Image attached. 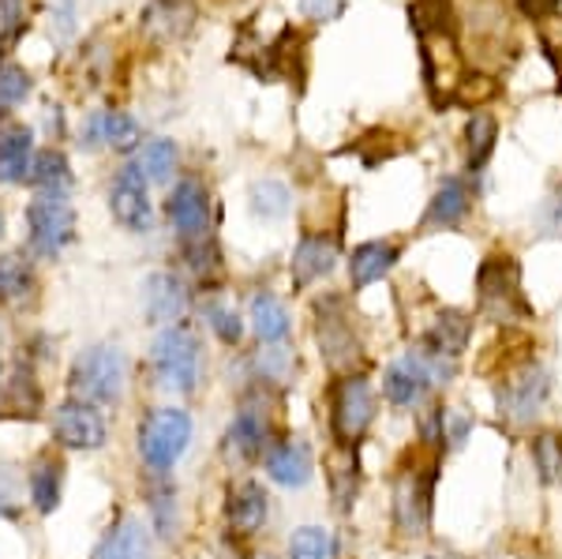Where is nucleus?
<instances>
[{
	"label": "nucleus",
	"instance_id": "f257e3e1",
	"mask_svg": "<svg viewBox=\"0 0 562 559\" xmlns=\"http://www.w3.org/2000/svg\"><path fill=\"white\" fill-rule=\"evenodd\" d=\"M124 383H128V360L116 346H90L76 357L68 372L71 399L90 405H113L121 402Z\"/></svg>",
	"mask_w": 562,
	"mask_h": 559
},
{
	"label": "nucleus",
	"instance_id": "f03ea898",
	"mask_svg": "<svg viewBox=\"0 0 562 559\" xmlns=\"http://www.w3.org/2000/svg\"><path fill=\"white\" fill-rule=\"evenodd\" d=\"M476 301L480 312L498 323L529 320L532 309L521 293V270L514 256H487L476 270Z\"/></svg>",
	"mask_w": 562,
	"mask_h": 559
},
{
	"label": "nucleus",
	"instance_id": "7ed1b4c3",
	"mask_svg": "<svg viewBox=\"0 0 562 559\" xmlns=\"http://www.w3.org/2000/svg\"><path fill=\"white\" fill-rule=\"evenodd\" d=\"M192 444V417L173 405L150 410L139 425V455L154 473H166L177 466V458L184 455Z\"/></svg>",
	"mask_w": 562,
	"mask_h": 559
},
{
	"label": "nucleus",
	"instance_id": "20e7f679",
	"mask_svg": "<svg viewBox=\"0 0 562 559\" xmlns=\"http://www.w3.org/2000/svg\"><path fill=\"white\" fill-rule=\"evenodd\" d=\"M450 372H454V365H447V360L424 354V349H409V354L397 357L394 365L386 368L383 399L390 405H397V410H405V405H420L424 394H428L435 383H447Z\"/></svg>",
	"mask_w": 562,
	"mask_h": 559
},
{
	"label": "nucleus",
	"instance_id": "39448f33",
	"mask_svg": "<svg viewBox=\"0 0 562 559\" xmlns=\"http://www.w3.org/2000/svg\"><path fill=\"white\" fill-rule=\"evenodd\" d=\"M375 421V394L360 372H349L330 387V432L341 447H357Z\"/></svg>",
	"mask_w": 562,
	"mask_h": 559
},
{
	"label": "nucleus",
	"instance_id": "423d86ee",
	"mask_svg": "<svg viewBox=\"0 0 562 559\" xmlns=\"http://www.w3.org/2000/svg\"><path fill=\"white\" fill-rule=\"evenodd\" d=\"M154 376H158L161 387L169 391H195L199 383V342L188 327H166L154 342Z\"/></svg>",
	"mask_w": 562,
	"mask_h": 559
},
{
	"label": "nucleus",
	"instance_id": "0eeeda50",
	"mask_svg": "<svg viewBox=\"0 0 562 559\" xmlns=\"http://www.w3.org/2000/svg\"><path fill=\"white\" fill-rule=\"evenodd\" d=\"M26 237H31V248L38 251L42 259H53L60 248L76 241V211H71L68 195H53V192H38V200H31L26 206Z\"/></svg>",
	"mask_w": 562,
	"mask_h": 559
},
{
	"label": "nucleus",
	"instance_id": "6e6552de",
	"mask_svg": "<svg viewBox=\"0 0 562 559\" xmlns=\"http://www.w3.org/2000/svg\"><path fill=\"white\" fill-rule=\"evenodd\" d=\"M435 481H439V470H435V462L409 466V470L397 477V484H394V526L402 529L405 537L428 534Z\"/></svg>",
	"mask_w": 562,
	"mask_h": 559
},
{
	"label": "nucleus",
	"instance_id": "1a4fd4ad",
	"mask_svg": "<svg viewBox=\"0 0 562 559\" xmlns=\"http://www.w3.org/2000/svg\"><path fill=\"white\" fill-rule=\"evenodd\" d=\"M551 394V376L548 368L525 360L521 368H514L498 387V417H506L510 425H529L532 417L543 410Z\"/></svg>",
	"mask_w": 562,
	"mask_h": 559
},
{
	"label": "nucleus",
	"instance_id": "9d476101",
	"mask_svg": "<svg viewBox=\"0 0 562 559\" xmlns=\"http://www.w3.org/2000/svg\"><path fill=\"white\" fill-rule=\"evenodd\" d=\"M53 439L68 450H102L109 439V425L98 405L68 399L53 410Z\"/></svg>",
	"mask_w": 562,
	"mask_h": 559
},
{
	"label": "nucleus",
	"instance_id": "9b49d317",
	"mask_svg": "<svg viewBox=\"0 0 562 559\" xmlns=\"http://www.w3.org/2000/svg\"><path fill=\"white\" fill-rule=\"evenodd\" d=\"M166 211H169V222H173V230L180 233L184 245L211 237V195H206V188L199 185V180H192V177L177 180L173 192H169Z\"/></svg>",
	"mask_w": 562,
	"mask_h": 559
},
{
	"label": "nucleus",
	"instance_id": "f8f14e48",
	"mask_svg": "<svg viewBox=\"0 0 562 559\" xmlns=\"http://www.w3.org/2000/svg\"><path fill=\"white\" fill-rule=\"evenodd\" d=\"M109 211L113 219L132 233L150 230V195H147V177L135 166H124L116 174L113 188H109Z\"/></svg>",
	"mask_w": 562,
	"mask_h": 559
},
{
	"label": "nucleus",
	"instance_id": "ddd939ff",
	"mask_svg": "<svg viewBox=\"0 0 562 559\" xmlns=\"http://www.w3.org/2000/svg\"><path fill=\"white\" fill-rule=\"evenodd\" d=\"M334 264H338V241L326 237V233H304L301 245L293 251L289 275H293L296 290H307L312 282H319V278L330 275Z\"/></svg>",
	"mask_w": 562,
	"mask_h": 559
},
{
	"label": "nucleus",
	"instance_id": "4468645a",
	"mask_svg": "<svg viewBox=\"0 0 562 559\" xmlns=\"http://www.w3.org/2000/svg\"><path fill=\"white\" fill-rule=\"evenodd\" d=\"M267 462V477L281 489H304L312 481V470H315V458H312V447L304 439H285V444H274L262 455Z\"/></svg>",
	"mask_w": 562,
	"mask_h": 559
},
{
	"label": "nucleus",
	"instance_id": "2eb2a0df",
	"mask_svg": "<svg viewBox=\"0 0 562 559\" xmlns=\"http://www.w3.org/2000/svg\"><path fill=\"white\" fill-rule=\"evenodd\" d=\"M143 304H147L150 323L173 327L180 315L188 312V286L180 282L173 270H154L147 286H143Z\"/></svg>",
	"mask_w": 562,
	"mask_h": 559
},
{
	"label": "nucleus",
	"instance_id": "dca6fc26",
	"mask_svg": "<svg viewBox=\"0 0 562 559\" xmlns=\"http://www.w3.org/2000/svg\"><path fill=\"white\" fill-rule=\"evenodd\" d=\"M267 511H270V500L262 492V484L256 481H240L233 484L229 495H225V522L237 537H251L262 529L267 522Z\"/></svg>",
	"mask_w": 562,
	"mask_h": 559
},
{
	"label": "nucleus",
	"instance_id": "f3484780",
	"mask_svg": "<svg viewBox=\"0 0 562 559\" xmlns=\"http://www.w3.org/2000/svg\"><path fill=\"white\" fill-rule=\"evenodd\" d=\"M469 335H473V320H469L465 312H439L431 320V327L424 331V354L447 360V365H454V360L465 354L469 346Z\"/></svg>",
	"mask_w": 562,
	"mask_h": 559
},
{
	"label": "nucleus",
	"instance_id": "a211bd4d",
	"mask_svg": "<svg viewBox=\"0 0 562 559\" xmlns=\"http://www.w3.org/2000/svg\"><path fill=\"white\" fill-rule=\"evenodd\" d=\"M270 432H267V413L259 405H240V413L233 417L229 432H225V447L244 462H256L270 450Z\"/></svg>",
	"mask_w": 562,
	"mask_h": 559
},
{
	"label": "nucleus",
	"instance_id": "6ab92c4d",
	"mask_svg": "<svg viewBox=\"0 0 562 559\" xmlns=\"http://www.w3.org/2000/svg\"><path fill=\"white\" fill-rule=\"evenodd\" d=\"M397 259H402V248L394 241H364L349 256V286L352 290H368L371 282H379V278L394 270Z\"/></svg>",
	"mask_w": 562,
	"mask_h": 559
},
{
	"label": "nucleus",
	"instance_id": "aec40b11",
	"mask_svg": "<svg viewBox=\"0 0 562 559\" xmlns=\"http://www.w3.org/2000/svg\"><path fill=\"white\" fill-rule=\"evenodd\" d=\"M469 214V188L461 177H447L439 188H435L431 203H428V214H424V230H454V225L465 222Z\"/></svg>",
	"mask_w": 562,
	"mask_h": 559
},
{
	"label": "nucleus",
	"instance_id": "412c9836",
	"mask_svg": "<svg viewBox=\"0 0 562 559\" xmlns=\"http://www.w3.org/2000/svg\"><path fill=\"white\" fill-rule=\"evenodd\" d=\"M38 297V275L23 251L0 256V304L8 309H26Z\"/></svg>",
	"mask_w": 562,
	"mask_h": 559
},
{
	"label": "nucleus",
	"instance_id": "4be33fe9",
	"mask_svg": "<svg viewBox=\"0 0 562 559\" xmlns=\"http://www.w3.org/2000/svg\"><path fill=\"white\" fill-rule=\"evenodd\" d=\"M90 559H150V534L143 518L124 515L113 529L102 537Z\"/></svg>",
	"mask_w": 562,
	"mask_h": 559
},
{
	"label": "nucleus",
	"instance_id": "5701e85b",
	"mask_svg": "<svg viewBox=\"0 0 562 559\" xmlns=\"http://www.w3.org/2000/svg\"><path fill=\"white\" fill-rule=\"evenodd\" d=\"M60 489H65V462L53 455H42L26 473V492L38 515H53L60 507Z\"/></svg>",
	"mask_w": 562,
	"mask_h": 559
},
{
	"label": "nucleus",
	"instance_id": "b1692460",
	"mask_svg": "<svg viewBox=\"0 0 562 559\" xmlns=\"http://www.w3.org/2000/svg\"><path fill=\"white\" fill-rule=\"evenodd\" d=\"M34 166V132L8 128L0 135V185H23Z\"/></svg>",
	"mask_w": 562,
	"mask_h": 559
},
{
	"label": "nucleus",
	"instance_id": "393cba45",
	"mask_svg": "<svg viewBox=\"0 0 562 559\" xmlns=\"http://www.w3.org/2000/svg\"><path fill=\"white\" fill-rule=\"evenodd\" d=\"M319 349L334 372L352 368V360L360 357V342L352 338L349 323L341 315H326L323 309H319Z\"/></svg>",
	"mask_w": 562,
	"mask_h": 559
},
{
	"label": "nucleus",
	"instance_id": "a878e982",
	"mask_svg": "<svg viewBox=\"0 0 562 559\" xmlns=\"http://www.w3.org/2000/svg\"><path fill=\"white\" fill-rule=\"evenodd\" d=\"M87 135H90V147L94 143H105L113 150H135L139 147V124H135L132 113L124 110H109V113H94L87 124Z\"/></svg>",
	"mask_w": 562,
	"mask_h": 559
},
{
	"label": "nucleus",
	"instance_id": "bb28decb",
	"mask_svg": "<svg viewBox=\"0 0 562 559\" xmlns=\"http://www.w3.org/2000/svg\"><path fill=\"white\" fill-rule=\"evenodd\" d=\"M248 320H251V327H256V338L267 342V346L289 338V312H285V304H281L274 293H256V297H251Z\"/></svg>",
	"mask_w": 562,
	"mask_h": 559
},
{
	"label": "nucleus",
	"instance_id": "cd10ccee",
	"mask_svg": "<svg viewBox=\"0 0 562 559\" xmlns=\"http://www.w3.org/2000/svg\"><path fill=\"white\" fill-rule=\"evenodd\" d=\"M326 477H330V492H334V500H338V507L341 511H349L352 507V495H357L360 489V458H357V447H341L334 450L330 458H326Z\"/></svg>",
	"mask_w": 562,
	"mask_h": 559
},
{
	"label": "nucleus",
	"instance_id": "c85d7f7f",
	"mask_svg": "<svg viewBox=\"0 0 562 559\" xmlns=\"http://www.w3.org/2000/svg\"><path fill=\"white\" fill-rule=\"evenodd\" d=\"M26 185H34L38 192L68 195V185H71L68 158L60 155V150H42V155H34V166H31V177H26Z\"/></svg>",
	"mask_w": 562,
	"mask_h": 559
},
{
	"label": "nucleus",
	"instance_id": "c756f323",
	"mask_svg": "<svg viewBox=\"0 0 562 559\" xmlns=\"http://www.w3.org/2000/svg\"><path fill=\"white\" fill-rule=\"evenodd\" d=\"M177 158H180V150H177L173 139H147L139 150H135L132 166L139 169V174L147 177V185H150V180H169V177H173Z\"/></svg>",
	"mask_w": 562,
	"mask_h": 559
},
{
	"label": "nucleus",
	"instance_id": "7c9ffc66",
	"mask_svg": "<svg viewBox=\"0 0 562 559\" xmlns=\"http://www.w3.org/2000/svg\"><path fill=\"white\" fill-rule=\"evenodd\" d=\"M532 470H537L540 484H555L562 477V432L543 428L529 439Z\"/></svg>",
	"mask_w": 562,
	"mask_h": 559
},
{
	"label": "nucleus",
	"instance_id": "2f4dec72",
	"mask_svg": "<svg viewBox=\"0 0 562 559\" xmlns=\"http://www.w3.org/2000/svg\"><path fill=\"white\" fill-rule=\"evenodd\" d=\"M188 23H192V4H184V0H154V4L143 12V26L147 31H158V38H180V34L188 31Z\"/></svg>",
	"mask_w": 562,
	"mask_h": 559
},
{
	"label": "nucleus",
	"instance_id": "473e14b6",
	"mask_svg": "<svg viewBox=\"0 0 562 559\" xmlns=\"http://www.w3.org/2000/svg\"><path fill=\"white\" fill-rule=\"evenodd\" d=\"M465 139H469V174H480L487 166L495 150V139H498V124L492 113H473L465 128Z\"/></svg>",
	"mask_w": 562,
	"mask_h": 559
},
{
	"label": "nucleus",
	"instance_id": "72a5a7b5",
	"mask_svg": "<svg viewBox=\"0 0 562 559\" xmlns=\"http://www.w3.org/2000/svg\"><path fill=\"white\" fill-rule=\"evenodd\" d=\"M31 90H34L31 71L15 65V60H0V110H15Z\"/></svg>",
	"mask_w": 562,
	"mask_h": 559
},
{
	"label": "nucleus",
	"instance_id": "f704fd0d",
	"mask_svg": "<svg viewBox=\"0 0 562 559\" xmlns=\"http://www.w3.org/2000/svg\"><path fill=\"white\" fill-rule=\"evenodd\" d=\"M251 211L267 222L285 219L289 214V188L281 185V180H259V185L251 188Z\"/></svg>",
	"mask_w": 562,
	"mask_h": 559
},
{
	"label": "nucleus",
	"instance_id": "c9c22d12",
	"mask_svg": "<svg viewBox=\"0 0 562 559\" xmlns=\"http://www.w3.org/2000/svg\"><path fill=\"white\" fill-rule=\"evenodd\" d=\"M289 559H334V540L319 526L296 529L289 540Z\"/></svg>",
	"mask_w": 562,
	"mask_h": 559
},
{
	"label": "nucleus",
	"instance_id": "e433bc0d",
	"mask_svg": "<svg viewBox=\"0 0 562 559\" xmlns=\"http://www.w3.org/2000/svg\"><path fill=\"white\" fill-rule=\"evenodd\" d=\"M206 323H211V331L225 342V346H237V342L244 338L240 315L233 309H225V304H211V309H206Z\"/></svg>",
	"mask_w": 562,
	"mask_h": 559
},
{
	"label": "nucleus",
	"instance_id": "4c0bfd02",
	"mask_svg": "<svg viewBox=\"0 0 562 559\" xmlns=\"http://www.w3.org/2000/svg\"><path fill=\"white\" fill-rule=\"evenodd\" d=\"M473 432V417L465 410H447L442 413V444L447 447H461Z\"/></svg>",
	"mask_w": 562,
	"mask_h": 559
},
{
	"label": "nucleus",
	"instance_id": "58836bf2",
	"mask_svg": "<svg viewBox=\"0 0 562 559\" xmlns=\"http://www.w3.org/2000/svg\"><path fill=\"white\" fill-rule=\"evenodd\" d=\"M540 230L548 233V237H562V185L540 206Z\"/></svg>",
	"mask_w": 562,
	"mask_h": 559
},
{
	"label": "nucleus",
	"instance_id": "ea45409f",
	"mask_svg": "<svg viewBox=\"0 0 562 559\" xmlns=\"http://www.w3.org/2000/svg\"><path fill=\"white\" fill-rule=\"evenodd\" d=\"M23 0H0V34L8 38H15V34L23 31Z\"/></svg>",
	"mask_w": 562,
	"mask_h": 559
},
{
	"label": "nucleus",
	"instance_id": "a19ab883",
	"mask_svg": "<svg viewBox=\"0 0 562 559\" xmlns=\"http://www.w3.org/2000/svg\"><path fill=\"white\" fill-rule=\"evenodd\" d=\"M341 0H301V12L307 15V20H315V23H330V20H338L341 15Z\"/></svg>",
	"mask_w": 562,
	"mask_h": 559
},
{
	"label": "nucleus",
	"instance_id": "79ce46f5",
	"mask_svg": "<svg viewBox=\"0 0 562 559\" xmlns=\"http://www.w3.org/2000/svg\"><path fill=\"white\" fill-rule=\"evenodd\" d=\"M15 507H20V492H15V481L8 470H0V518H12Z\"/></svg>",
	"mask_w": 562,
	"mask_h": 559
},
{
	"label": "nucleus",
	"instance_id": "37998d69",
	"mask_svg": "<svg viewBox=\"0 0 562 559\" xmlns=\"http://www.w3.org/2000/svg\"><path fill=\"white\" fill-rule=\"evenodd\" d=\"M0 241H4V214H0Z\"/></svg>",
	"mask_w": 562,
	"mask_h": 559
},
{
	"label": "nucleus",
	"instance_id": "c03bdc74",
	"mask_svg": "<svg viewBox=\"0 0 562 559\" xmlns=\"http://www.w3.org/2000/svg\"><path fill=\"white\" fill-rule=\"evenodd\" d=\"M521 559H543V556H521Z\"/></svg>",
	"mask_w": 562,
	"mask_h": 559
}]
</instances>
